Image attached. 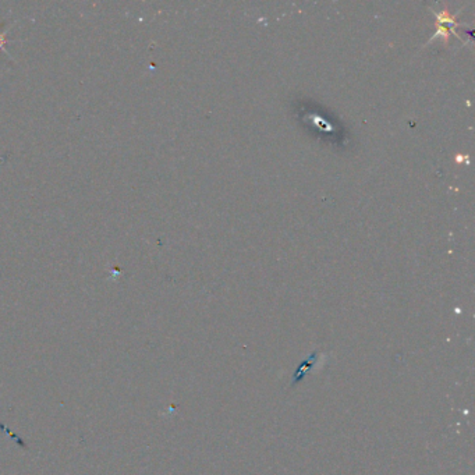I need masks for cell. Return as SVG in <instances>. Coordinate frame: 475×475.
Returning <instances> with one entry per match:
<instances>
[{
    "label": "cell",
    "mask_w": 475,
    "mask_h": 475,
    "mask_svg": "<svg viewBox=\"0 0 475 475\" xmlns=\"http://www.w3.org/2000/svg\"><path fill=\"white\" fill-rule=\"evenodd\" d=\"M7 42V34L0 31V49H4V45Z\"/></svg>",
    "instance_id": "2"
},
{
    "label": "cell",
    "mask_w": 475,
    "mask_h": 475,
    "mask_svg": "<svg viewBox=\"0 0 475 475\" xmlns=\"http://www.w3.org/2000/svg\"><path fill=\"white\" fill-rule=\"evenodd\" d=\"M315 360H317V353H312L305 361H303V364L298 367V369L296 371V374L293 376V385L298 381H301L303 378L305 376V372H308L310 369L312 368V365L315 364Z\"/></svg>",
    "instance_id": "1"
}]
</instances>
